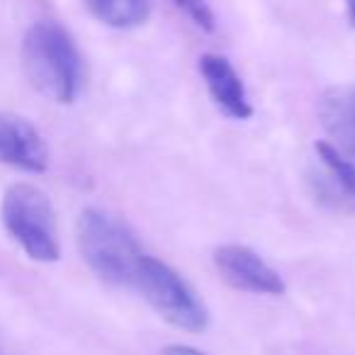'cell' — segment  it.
I'll return each instance as SVG.
<instances>
[{"mask_svg": "<svg viewBox=\"0 0 355 355\" xmlns=\"http://www.w3.org/2000/svg\"><path fill=\"white\" fill-rule=\"evenodd\" d=\"M3 224L32 261L54 263L61 258L54 205L37 185L17 183L8 190L3 198Z\"/></svg>", "mask_w": 355, "mask_h": 355, "instance_id": "3957f363", "label": "cell"}, {"mask_svg": "<svg viewBox=\"0 0 355 355\" xmlns=\"http://www.w3.org/2000/svg\"><path fill=\"white\" fill-rule=\"evenodd\" d=\"M214 268L219 277L234 290L253 292V295H282L285 282L253 248L241 243H227L214 251Z\"/></svg>", "mask_w": 355, "mask_h": 355, "instance_id": "8992f818", "label": "cell"}, {"mask_svg": "<svg viewBox=\"0 0 355 355\" xmlns=\"http://www.w3.org/2000/svg\"><path fill=\"white\" fill-rule=\"evenodd\" d=\"M78 251L88 268L107 285H134L139 263L146 253L127 222L107 209L90 207L78 217L76 227Z\"/></svg>", "mask_w": 355, "mask_h": 355, "instance_id": "7a4b0ae2", "label": "cell"}, {"mask_svg": "<svg viewBox=\"0 0 355 355\" xmlns=\"http://www.w3.org/2000/svg\"><path fill=\"white\" fill-rule=\"evenodd\" d=\"M22 71L46 100L69 105L83 80V64L71 35L56 22H37L22 40Z\"/></svg>", "mask_w": 355, "mask_h": 355, "instance_id": "6da1fadb", "label": "cell"}, {"mask_svg": "<svg viewBox=\"0 0 355 355\" xmlns=\"http://www.w3.org/2000/svg\"><path fill=\"white\" fill-rule=\"evenodd\" d=\"M309 185L321 205L338 212L355 214V161L331 146L329 141L314 144V166Z\"/></svg>", "mask_w": 355, "mask_h": 355, "instance_id": "5b68a950", "label": "cell"}, {"mask_svg": "<svg viewBox=\"0 0 355 355\" xmlns=\"http://www.w3.org/2000/svg\"><path fill=\"white\" fill-rule=\"evenodd\" d=\"M319 119L331 146L355 161V83L329 88L319 100Z\"/></svg>", "mask_w": 355, "mask_h": 355, "instance_id": "9c48e42d", "label": "cell"}, {"mask_svg": "<svg viewBox=\"0 0 355 355\" xmlns=\"http://www.w3.org/2000/svg\"><path fill=\"white\" fill-rule=\"evenodd\" d=\"M90 15L114 30L141 27L151 15L148 0H85Z\"/></svg>", "mask_w": 355, "mask_h": 355, "instance_id": "30bf717a", "label": "cell"}, {"mask_svg": "<svg viewBox=\"0 0 355 355\" xmlns=\"http://www.w3.org/2000/svg\"><path fill=\"white\" fill-rule=\"evenodd\" d=\"M200 73L207 85L209 98L214 100L219 110L232 119H248L253 114V107L248 103L246 85H243L239 71L232 66L227 56L205 54L200 59Z\"/></svg>", "mask_w": 355, "mask_h": 355, "instance_id": "ba28073f", "label": "cell"}, {"mask_svg": "<svg viewBox=\"0 0 355 355\" xmlns=\"http://www.w3.org/2000/svg\"><path fill=\"white\" fill-rule=\"evenodd\" d=\"M180 10L185 12V15L190 17V20L195 22V25L200 27V30L205 32H214V27H217V17H214V10L209 8L207 0H173Z\"/></svg>", "mask_w": 355, "mask_h": 355, "instance_id": "8fae6325", "label": "cell"}, {"mask_svg": "<svg viewBox=\"0 0 355 355\" xmlns=\"http://www.w3.org/2000/svg\"><path fill=\"white\" fill-rule=\"evenodd\" d=\"M345 10H348V20L355 27V0H345Z\"/></svg>", "mask_w": 355, "mask_h": 355, "instance_id": "4fadbf2b", "label": "cell"}, {"mask_svg": "<svg viewBox=\"0 0 355 355\" xmlns=\"http://www.w3.org/2000/svg\"><path fill=\"white\" fill-rule=\"evenodd\" d=\"M158 355H207V353L193 348V345H168V348H163Z\"/></svg>", "mask_w": 355, "mask_h": 355, "instance_id": "7c38bea8", "label": "cell"}, {"mask_svg": "<svg viewBox=\"0 0 355 355\" xmlns=\"http://www.w3.org/2000/svg\"><path fill=\"white\" fill-rule=\"evenodd\" d=\"M134 285L141 290L144 300L158 311V316L171 326L190 331V334H200L207 329L209 314L205 304L195 295L193 287L185 282V277L173 270L168 263L144 256Z\"/></svg>", "mask_w": 355, "mask_h": 355, "instance_id": "277c9868", "label": "cell"}, {"mask_svg": "<svg viewBox=\"0 0 355 355\" xmlns=\"http://www.w3.org/2000/svg\"><path fill=\"white\" fill-rule=\"evenodd\" d=\"M0 163L27 173L46 171L49 148L30 119L15 112H0Z\"/></svg>", "mask_w": 355, "mask_h": 355, "instance_id": "52a82bcc", "label": "cell"}]
</instances>
